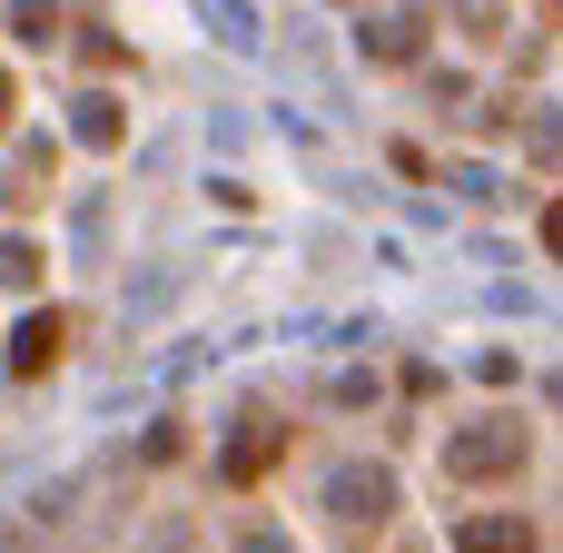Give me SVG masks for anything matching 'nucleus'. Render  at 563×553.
<instances>
[{"label": "nucleus", "instance_id": "nucleus-2", "mask_svg": "<svg viewBox=\"0 0 563 553\" xmlns=\"http://www.w3.org/2000/svg\"><path fill=\"white\" fill-rule=\"evenodd\" d=\"M327 515H336L346 534H376V524L396 515V475H386V465H336V475H327Z\"/></svg>", "mask_w": 563, "mask_h": 553}, {"label": "nucleus", "instance_id": "nucleus-8", "mask_svg": "<svg viewBox=\"0 0 563 553\" xmlns=\"http://www.w3.org/2000/svg\"><path fill=\"white\" fill-rule=\"evenodd\" d=\"M238 553H287V544L277 534H238Z\"/></svg>", "mask_w": 563, "mask_h": 553}, {"label": "nucleus", "instance_id": "nucleus-7", "mask_svg": "<svg viewBox=\"0 0 563 553\" xmlns=\"http://www.w3.org/2000/svg\"><path fill=\"white\" fill-rule=\"evenodd\" d=\"M544 247H554V257H563V198H554V208H544Z\"/></svg>", "mask_w": 563, "mask_h": 553}, {"label": "nucleus", "instance_id": "nucleus-9", "mask_svg": "<svg viewBox=\"0 0 563 553\" xmlns=\"http://www.w3.org/2000/svg\"><path fill=\"white\" fill-rule=\"evenodd\" d=\"M0 129H10V79H0Z\"/></svg>", "mask_w": 563, "mask_h": 553}, {"label": "nucleus", "instance_id": "nucleus-6", "mask_svg": "<svg viewBox=\"0 0 563 553\" xmlns=\"http://www.w3.org/2000/svg\"><path fill=\"white\" fill-rule=\"evenodd\" d=\"M79 139H89V148H119V109H109V99H79Z\"/></svg>", "mask_w": 563, "mask_h": 553}, {"label": "nucleus", "instance_id": "nucleus-1", "mask_svg": "<svg viewBox=\"0 0 563 553\" xmlns=\"http://www.w3.org/2000/svg\"><path fill=\"white\" fill-rule=\"evenodd\" d=\"M525 455H534L525 425H515V416H485V425H465V435L445 445V475H455V485H515Z\"/></svg>", "mask_w": 563, "mask_h": 553}, {"label": "nucleus", "instance_id": "nucleus-5", "mask_svg": "<svg viewBox=\"0 0 563 553\" xmlns=\"http://www.w3.org/2000/svg\"><path fill=\"white\" fill-rule=\"evenodd\" d=\"M59 346H69V317H59V307H40V317L10 336V376H49V366H59Z\"/></svg>", "mask_w": 563, "mask_h": 553}, {"label": "nucleus", "instance_id": "nucleus-4", "mask_svg": "<svg viewBox=\"0 0 563 553\" xmlns=\"http://www.w3.org/2000/svg\"><path fill=\"white\" fill-rule=\"evenodd\" d=\"M455 553H544L534 515H455Z\"/></svg>", "mask_w": 563, "mask_h": 553}, {"label": "nucleus", "instance_id": "nucleus-3", "mask_svg": "<svg viewBox=\"0 0 563 553\" xmlns=\"http://www.w3.org/2000/svg\"><path fill=\"white\" fill-rule=\"evenodd\" d=\"M277 455H287V425H277V416L257 406V416H238V435L218 445V475H228V485H257V475H267Z\"/></svg>", "mask_w": 563, "mask_h": 553}]
</instances>
